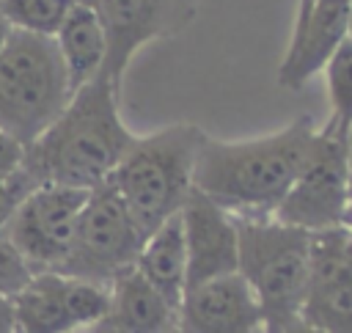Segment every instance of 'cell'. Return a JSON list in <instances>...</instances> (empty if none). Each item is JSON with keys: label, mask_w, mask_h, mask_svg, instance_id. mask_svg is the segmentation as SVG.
I'll use <instances>...</instances> for the list:
<instances>
[{"label": "cell", "mask_w": 352, "mask_h": 333, "mask_svg": "<svg viewBox=\"0 0 352 333\" xmlns=\"http://www.w3.org/2000/svg\"><path fill=\"white\" fill-rule=\"evenodd\" d=\"M316 129L311 116H297L283 129L258 138L220 140L204 135L192 187L234 217H272L308 160Z\"/></svg>", "instance_id": "1"}, {"label": "cell", "mask_w": 352, "mask_h": 333, "mask_svg": "<svg viewBox=\"0 0 352 333\" xmlns=\"http://www.w3.org/2000/svg\"><path fill=\"white\" fill-rule=\"evenodd\" d=\"M121 85L107 74L80 85L60 116L25 146L22 168L36 184L96 190L116 173L135 135L118 110Z\"/></svg>", "instance_id": "2"}, {"label": "cell", "mask_w": 352, "mask_h": 333, "mask_svg": "<svg viewBox=\"0 0 352 333\" xmlns=\"http://www.w3.org/2000/svg\"><path fill=\"white\" fill-rule=\"evenodd\" d=\"M204 135L206 132L195 124H170L151 135H135L110 176V184L146 237L168 217L179 215L187 195L195 190V157Z\"/></svg>", "instance_id": "3"}, {"label": "cell", "mask_w": 352, "mask_h": 333, "mask_svg": "<svg viewBox=\"0 0 352 333\" xmlns=\"http://www.w3.org/2000/svg\"><path fill=\"white\" fill-rule=\"evenodd\" d=\"M239 264L236 272L248 281L258 311L261 333H283L300 319L308 272H311V239L314 234L286 226L275 217L242 220L236 217Z\"/></svg>", "instance_id": "4"}, {"label": "cell", "mask_w": 352, "mask_h": 333, "mask_svg": "<svg viewBox=\"0 0 352 333\" xmlns=\"http://www.w3.org/2000/svg\"><path fill=\"white\" fill-rule=\"evenodd\" d=\"M72 94L55 41L11 30L0 52V129L30 146L60 116Z\"/></svg>", "instance_id": "5"}, {"label": "cell", "mask_w": 352, "mask_h": 333, "mask_svg": "<svg viewBox=\"0 0 352 333\" xmlns=\"http://www.w3.org/2000/svg\"><path fill=\"white\" fill-rule=\"evenodd\" d=\"M143 242L146 231L138 226L118 190L104 182L88 193L77 217L72 248L55 272L110 286L121 272L135 267Z\"/></svg>", "instance_id": "6"}, {"label": "cell", "mask_w": 352, "mask_h": 333, "mask_svg": "<svg viewBox=\"0 0 352 333\" xmlns=\"http://www.w3.org/2000/svg\"><path fill=\"white\" fill-rule=\"evenodd\" d=\"M275 220L308 234L344 228L349 217V138L327 124L316 129L314 149L289 193L278 204Z\"/></svg>", "instance_id": "7"}, {"label": "cell", "mask_w": 352, "mask_h": 333, "mask_svg": "<svg viewBox=\"0 0 352 333\" xmlns=\"http://www.w3.org/2000/svg\"><path fill=\"white\" fill-rule=\"evenodd\" d=\"M102 22L107 39L104 72L121 85L135 52L160 39L184 33L201 8V0H80Z\"/></svg>", "instance_id": "8"}, {"label": "cell", "mask_w": 352, "mask_h": 333, "mask_svg": "<svg viewBox=\"0 0 352 333\" xmlns=\"http://www.w3.org/2000/svg\"><path fill=\"white\" fill-rule=\"evenodd\" d=\"M88 193L91 190L36 184L14 212L6 237L22 250L36 272H50L63 264Z\"/></svg>", "instance_id": "9"}, {"label": "cell", "mask_w": 352, "mask_h": 333, "mask_svg": "<svg viewBox=\"0 0 352 333\" xmlns=\"http://www.w3.org/2000/svg\"><path fill=\"white\" fill-rule=\"evenodd\" d=\"M110 289L63 272H36L14 297L19 333H80L107 316Z\"/></svg>", "instance_id": "10"}, {"label": "cell", "mask_w": 352, "mask_h": 333, "mask_svg": "<svg viewBox=\"0 0 352 333\" xmlns=\"http://www.w3.org/2000/svg\"><path fill=\"white\" fill-rule=\"evenodd\" d=\"M300 319L322 333H352V256L346 250V226L314 234Z\"/></svg>", "instance_id": "11"}, {"label": "cell", "mask_w": 352, "mask_h": 333, "mask_svg": "<svg viewBox=\"0 0 352 333\" xmlns=\"http://www.w3.org/2000/svg\"><path fill=\"white\" fill-rule=\"evenodd\" d=\"M346 41V0H305L297 6L294 30L278 66V85L300 91Z\"/></svg>", "instance_id": "12"}, {"label": "cell", "mask_w": 352, "mask_h": 333, "mask_svg": "<svg viewBox=\"0 0 352 333\" xmlns=\"http://www.w3.org/2000/svg\"><path fill=\"white\" fill-rule=\"evenodd\" d=\"M187 248V286L236 272L239 234L236 217L192 190L179 212Z\"/></svg>", "instance_id": "13"}, {"label": "cell", "mask_w": 352, "mask_h": 333, "mask_svg": "<svg viewBox=\"0 0 352 333\" xmlns=\"http://www.w3.org/2000/svg\"><path fill=\"white\" fill-rule=\"evenodd\" d=\"M182 333H261V311L239 272L184 289L179 303Z\"/></svg>", "instance_id": "14"}, {"label": "cell", "mask_w": 352, "mask_h": 333, "mask_svg": "<svg viewBox=\"0 0 352 333\" xmlns=\"http://www.w3.org/2000/svg\"><path fill=\"white\" fill-rule=\"evenodd\" d=\"M107 316L110 333H170L179 325V308L165 300L135 267L121 272L110 286Z\"/></svg>", "instance_id": "15"}, {"label": "cell", "mask_w": 352, "mask_h": 333, "mask_svg": "<svg viewBox=\"0 0 352 333\" xmlns=\"http://www.w3.org/2000/svg\"><path fill=\"white\" fill-rule=\"evenodd\" d=\"M52 41L66 66L72 91H77L80 85L91 83L94 77H99L104 72L107 39H104L99 17L85 3L74 0V6L69 8L66 19L58 28V33L52 36Z\"/></svg>", "instance_id": "16"}, {"label": "cell", "mask_w": 352, "mask_h": 333, "mask_svg": "<svg viewBox=\"0 0 352 333\" xmlns=\"http://www.w3.org/2000/svg\"><path fill=\"white\" fill-rule=\"evenodd\" d=\"M135 270L176 308L187 289V248H184V231L182 217H168L160 228H154L135 261Z\"/></svg>", "instance_id": "17"}, {"label": "cell", "mask_w": 352, "mask_h": 333, "mask_svg": "<svg viewBox=\"0 0 352 333\" xmlns=\"http://www.w3.org/2000/svg\"><path fill=\"white\" fill-rule=\"evenodd\" d=\"M74 0H0V14L11 30L52 39Z\"/></svg>", "instance_id": "18"}, {"label": "cell", "mask_w": 352, "mask_h": 333, "mask_svg": "<svg viewBox=\"0 0 352 333\" xmlns=\"http://www.w3.org/2000/svg\"><path fill=\"white\" fill-rule=\"evenodd\" d=\"M322 72L330 96V116L324 118V124L349 138L352 132V41L349 39L336 50V55L327 61Z\"/></svg>", "instance_id": "19"}, {"label": "cell", "mask_w": 352, "mask_h": 333, "mask_svg": "<svg viewBox=\"0 0 352 333\" xmlns=\"http://www.w3.org/2000/svg\"><path fill=\"white\" fill-rule=\"evenodd\" d=\"M33 275L36 270L22 256V250L8 237H0V297L14 300L33 281Z\"/></svg>", "instance_id": "20"}, {"label": "cell", "mask_w": 352, "mask_h": 333, "mask_svg": "<svg viewBox=\"0 0 352 333\" xmlns=\"http://www.w3.org/2000/svg\"><path fill=\"white\" fill-rule=\"evenodd\" d=\"M33 187H36V182L28 176V171L22 165L14 173H8V176L0 179V237L8 234V226H11L14 212L19 209V204L25 201V195Z\"/></svg>", "instance_id": "21"}, {"label": "cell", "mask_w": 352, "mask_h": 333, "mask_svg": "<svg viewBox=\"0 0 352 333\" xmlns=\"http://www.w3.org/2000/svg\"><path fill=\"white\" fill-rule=\"evenodd\" d=\"M22 157H25V146L0 129V179L14 173L22 165Z\"/></svg>", "instance_id": "22"}, {"label": "cell", "mask_w": 352, "mask_h": 333, "mask_svg": "<svg viewBox=\"0 0 352 333\" xmlns=\"http://www.w3.org/2000/svg\"><path fill=\"white\" fill-rule=\"evenodd\" d=\"M0 333H19L14 300H8V297H0Z\"/></svg>", "instance_id": "23"}, {"label": "cell", "mask_w": 352, "mask_h": 333, "mask_svg": "<svg viewBox=\"0 0 352 333\" xmlns=\"http://www.w3.org/2000/svg\"><path fill=\"white\" fill-rule=\"evenodd\" d=\"M283 333H322L319 327H314V325H308L305 319H294Z\"/></svg>", "instance_id": "24"}, {"label": "cell", "mask_w": 352, "mask_h": 333, "mask_svg": "<svg viewBox=\"0 0 352 333\" xmlns=\"http://www.w3.org/2000/svg\"><path fill=\"white\" fill-rule=\"evenodd\" d=\"M346 228H352V132H349V217H346Z\"/></svg>", "instance_id": "25"}, {"label": "cell", "mask_w": 352, "mask_h": 333, "mask_svg": "<svg viewBox=\"0 0 352 333\" xmlns=\"http://www.w3.org/2000/svg\"><path fill=\"white\" fill-rule=\"evenodd\" d=\"M8 36H11V25L3 19V14H0V52H3V47H6V41H8Z\"/></svg>", "instance_id": "26"}, {"label": "cell", "mask_w": 352, "mask_h": 333, "mask_svg": "<svg viewBox=\"0 0 352 333\" xmlns=\"http://www.w3.org/2000/svg\"><path fill=\"white\" fill-rule=\"evenodd\" d=\"M346 39L352 41V0H346Z\"/></svg>", "instance_id": "27"}, {"label": "cell", "mask_w": 352, "mask_h": 333, "mask_svg": "<svg viewBox=\"0 0 352 333\" xmlns=\"http://www.w3.org/2000/svg\"><path fill=\"white\" fill-rule=\"evenodd\" d=\"M80 333H110V330H107V327L99 322V325H94V327H88V330H80Z\"/></svg>", "instance_id": "28"}, {"label": "cell", "mask_w": 352, "mask_h": 333, "mask_svg": "<svg viewBox=\"0 0 352 333\" xmlns=\"http://www.w3.org/2000/svg\"><path fill=\"white\" fill-rule=\"evenodd\" d=\"M346 250H349V256H352V228H346Z\"/></svg>", "instance_id": "29"}, {"label": "cell", "mask_w": 352, "mask_h": 333, "mask_svg": "<svg viewBox=\"0 0 352 333\" xmlns=\"http://www.w3.org/2000/svg\"><path fill=\"white\" fill-rule=\"evenodd\" d=\"M170 333H182V330H179V327H176V330H170Z\"/></svg>", "instance_id": "30"}, {"label": "cell", "mask_w": 352, "mask_h": 333, "mask_svg": "<svg viewBox=\"0 0 352 333\" xmlns=\"http://www.w3.org/2000/svg\"><path fill=\"white\" fill-rule=\"evenodd\" d=\"M300 3H305V0H300ZM300 3H297V6H300Z\"/></svg>", "instance_id": "31"}]
</instances>
